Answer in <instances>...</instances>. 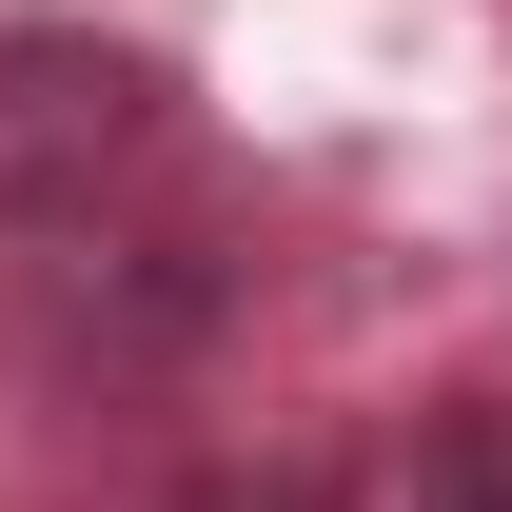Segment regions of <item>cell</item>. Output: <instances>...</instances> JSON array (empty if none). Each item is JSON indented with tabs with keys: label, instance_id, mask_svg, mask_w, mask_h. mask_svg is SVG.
I'll list each match as a JSON object with an SVG mask.
<instances>
[{
	"label": "cell",
	"instance_id": "cell-1",
	"mask_svg": "<svg viewBox=\"0 0 512 512\" xmlns=\"http://www.w3.org/2000/svg\"><path fill=\"white\" fill-rule=\"evenodd\" d=\"M158 158V60L99 20H0V217H99Z\"/></svg>",
	"mask_w": 512,
	"mask_h": 512
}]
</instances>
